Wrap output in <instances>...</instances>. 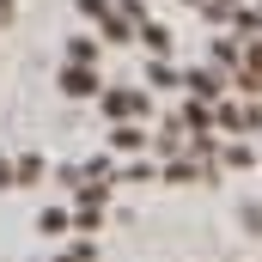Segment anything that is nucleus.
Here are the masks:
<instances>
[{"instance_id":"nucleus-11","label":"nucleus","mask_w":262,"mask_h":262,"mask_svg":"<svg viewBox=\"0 0 262 262\" xmlns=\"http://www.w3.org/2000/svg\"><path fill=\"white\" fill-rule=\"evenodd\" d=\"M6 6H12V0H0V18H6Z\"/></svg>"},{"instance_id":"nucleus-3","label":"nucleus","mask_w":262,"mask_h":262,"mask_svg":"<svg viewBox=\"0 0 262 262\" xmlns=\"http://www.w3.org/2000/svg\"><path fill=\"white\" fill-rule=\"evenodd\" d=\"M183 122H189V128H195V134H207V122H213V116H207V104H201V98H195V104L183 110Z\"/></svg>"},{"instance_id":"nucleus-1","label":"nucleus","mask_w":262,"mask_h":262,"mask_svg":"<svg viewBox=\"0 0 262 262\" xmlns=\"http://www.w3.org/2000/svg\"><path fill=\"white\" fill-rule=\"evenodd\" d=\"M104 110H110V116H140L146 98H140V92H104Z\"/></svg>"},{"instance_id":"nucleus-12","label":"nucleus","mask_w":262,"mask_h":262,"mask_svg":"<svg viewBox=\"0 0 262 262\" xmlns=\"http://www.w3.org/2000/svg\"><path fill=\"white\" fill-rule=\"evenodd\" d=\"M189 6H201V0H189Z\"/></svg>"},{"instance_id":"nucleus-9","label":"nucleus","mask_w":262,"mask_h":262,"mask_svg":"<svg viewBox=\"0 0 262 262\" xmlns=\"http://www.w3.org/2000/svg\"><path fill=\"white\" fill-rule=\"evenodd\" d=\"M79 12H92V18H104L110 6H104V0H79Z\"/></svg>"},{"instance_id":"nucleus-8","label":"nucleus","mask_w":262,"mask_h":262,"mask_svg":"<svg viewBox=\"0 0 262 262\" xmlns=\"http://www.w3.org/2000/svg\"><path fill=\"white\" fill-rule=\"evenodd\" d=\"M244 61H250V73H262V43H250V49H244Z\"/></svg>"},{"instance_id":"nucleus-5","label":"nucleus","mask_w":262,"mask_h":262,"mask_svg":"<svg viewBox=\"0 0 262 262\" xmlns=\"http://www.w3.org/2000/svg\"><path fill=\"white\" fill-rule=\"evenodd\" d=\"M104 37H110V43H128V18H110V12H104Z\"/></svg>"},{"instance_id":"nucleus-4","label":"nucleus","mask_w":262,"mask_h":262,"mask_svg":"<svg viewBox=\"0 0 262 262\" xmlns=\"http://www.w3.org/2000/svg\"><path fill=\"white\" fill-rule=\"evenodd\" d=\"M189 85H195V98H220V79L213 73H189Z\"/></svg>"},{"instance_id":"nucleus-10","label":"nucleus","mask_w":262,"mask_h":262,"mask_svg":"<svg viewBox=\"0 0 262 262\" xmlns=\"http://www.w3.org/2000/svg\"><path fill=\"white\" fill-rule=\"evenodd\" d=\"M0 183H12V165H6V159H0Z\"/></svg>"},{"instance_id":"nucleus-2","label":"nucleus","mask_w":262,"mask_h":262,"mask_svg":"<svg viewBox=\"0 0 262 262\" xmlns=\"http://www.w3.org/2000/svg\"><path fill=\"white\" fill-rule=\"evenodd\" d=\"M61 85L73 92V98H92V92H98V79L85 73V61H73V67H67V73H61Z\"/></svg>"},{"instance_id":"nucleus-7","label":"nucleus","mask_w":262,"mask_h":262,"mask_svg":"<svg viewBox=\"0 0 262 262\" xmlns=\"http://www.w3.org/2000/svg\"><path fill=\"white\" fill-rule=\"evenodd\" d=\"M140 37H146V49H165V43H171V31H165V25H146Z\"/></svg>"},{"instance_id":"nucleus-6","label":"nucleus","mask_w":262,"mask_h":262,"mask_svg":"<svg viewBox=\"0 0 262 262\" xmlns=\"http://www.w3.org/2000/svg\"><path fill=\"white\" fill-rule=\"evenodd\" d=\"M232 18H238V31H244V37H256V31H262V18H256V12H244V6H232Z\"/></svg>"}]
</instances>
